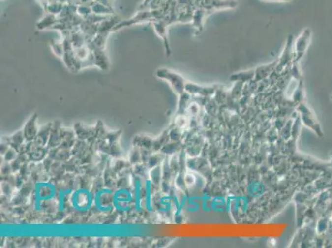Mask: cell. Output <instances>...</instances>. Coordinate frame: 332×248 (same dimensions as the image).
<instances>
[{
    "instance_id": "1",
    "label": "cell",
    "mask_w": 332,
    "mask_h": 248,
    "mask_svg": "<svg viewBox=\"0 0 332 248\" xmlns=\"http://www.w3.org/2000/svg\"><path fill=\"white\" fill-rule=\"evenodd\" d=\"M156 75L161 79H165L170 83L173 88L179 94H183L185 93L186 81L181 75H178L171 70L166 69H160L157 70Z\"/></svg>"
},
{
    "instance_id": "2",
    "label": "cell",
    "mask_w": 332,
    "mask_h": 248,
    "mask_svg": "<svg viewBox=\"0 0 332 248\" xmlns=\"http://www.w3.org/2000/svg\"><path fill=\"white\" fill-rule=\"evenodd\" d=\"M311 37L312 31L309 29H305L294 41V62H299L302 58L310 44Z\"/></svg>"
},
{
    "instance_id": "3",
    "label": "cell",
    "mask_w": 332,
    "mask_h": 248,
    "mask_svg": "<svg viewBox=\"0 0 332 248\" xmlns=\"http://www.w3.org/2000/svg\"><path fill=\"white\" fill-rule=\"evenodd\" d=\"M92 203L93 197L87 189H79L73 194V206L78 211L80 212L87 211L92 205Z\"/></svg>"
},
{
    "instance_id": "4",
    "label": "cell",
    "mask_w": 332,
    "mask_h": 248,
    "mask_svg": "<svg viewBox=\"0 0 332 248\" xmlns=\"http://www.w3.org/2000/svg\"><path fill=\"white\" fill-rule=\"evenodd\" d=\"M294 59V36L289 35L287 41L285 42V46L283 48L282 54L278 58V65L276 69L279 71L282 70L283 67L286 65H289V63Z\"/></svg>"
},
{
    "instance_id": "5",
    "label": "cell",
    "mask_w": 332,
    "mask_h": 248,
    "mask_svg": "<svg viewBox=\"0 0 332 248\" xmlns=\"http://www.w3.org/2000/svg\"><path fill=\"white\" fill-rule=\"evenodd\" d=\"M114 194L108 189H101L96 193L94 203L98 209L102 211H108L114 205Z\"/></svg>"
},
{
    "instance_id": "6",
    "label": "cell",
    "mask_w": 332,
    "mask_h": 248,
    "mask_svg": "<svg viewBox=\"0 0 332 248\" xmlns=\"http://www.w3.org/2000/svg\"><path fill=\"white\" fill-rule=\"evenodd\" d=\"M131 201V193L126 189H119L114 194V206L119 211L128 210Z\"/></svg>"
},
{
    "instance_id": "7",
    "label": "cell",
    "mask_w": 332,
    "mask_h": 248,
    "mask_svg": "<svg viewBox=\"0 0 332 248\" xmlns=\"http://www.w3.org/2000/svg\"><path fill=\"white\" fill-rule=\"evenodd\" d=\"M55 187L50 183L36 184L35 196L39 201L51 199L55 196Z\"/></svg>"
},
{
    "instance_id": "8",
    "label": "cell",
    "mask_w": 332,
    "mask_h": 248,
    "mask_svg": "<svg viewBox=\"0 0 332 248\" xmlns=\"http://www.w3.org/2000/svg\"><path fill=\"white\" fill-rule=\"evenodd\" d=\"M185 91L190 93H197L201 95H211L216 91L214 87H207V86H198L193 83H186Z\"/></svg>"
},
{
    "instance_id": "9",
    "label": "cell",
    "mask_w": 332,
    "mask_h": 248,
    "mask_svg": "<svg viewBox=\"0 0 332 248\" xmlns=\"http://www.w3.org/2000/svg\"><path fill=\"white\" fill-rule=\"evenodd\" d=\"M278 62V59H276L274 62H272L271 64L261 65V66H259L257 69H255V80H263V79H265V77H267V76L273 71V69H275V68L277 67Z\"/></svg>"
},
{
    "instance_id": "10",
    "label": "cell",
    "mask_w": 332,
    "mask_h": 248,
    "mask_svg": "<svg viewBox=\"0 0 332 248\" xmlns=\"http://www.w3.org/2000/svg\"><path fill=\"white\" fill-rule=\"evenodd\" d=\"M255 70H247V71H242V72L237 73L231 76L232 81H238V82H244V81H249L252 80L255 77Z\"/></svg>"
},
{
    "instance_id": "11",
    "label": "cell",
    "mask_w": 332,
    "mask_h": 248,
    "mask_svg": "<svg viewBox=\"0 0 332 248\" xmlns=\"http://www.w3.org/2000/svg\"><path fill=\"white\" fill-rule=\"evenodd\" d=\"M36 116H33L30 121L28 122L25 129H24V135L28 140L33 139L36 134Z\"/></svg>"
},
{
    "instance_id": "12",
    "label": "cell",
    "mask_w": 332,
    "mask_h": 248,
    "mask_svg": "<svg viewBox=\"0 0 332 248\" xmlns=\"http://www.w3.org/2000/svg\"><path fill=\"white\" fill-rule=\"evenodd\" d=\"M207 10L205 9H198L194 13L193 17V20L194 22V25L196 28H198V30L201 31L203 30L204 26V21L206 18Z\"/></svg>"
},
{
    "instance_id": "13",
    "label": "cell",
    "mask_w": 332,
    "mask_h": 248,
    "mask_svg": "<svg viewBox=\"0 0 332 248\" xmlns=\"http://www.w3.org/2000/svg\"><path fill=\"white\" fill-rule=\"evenodd\" d=\"M262 1H271V2H290L292 0H262Z\"/></svg>"
}]
</instances>
